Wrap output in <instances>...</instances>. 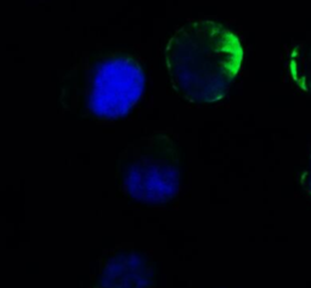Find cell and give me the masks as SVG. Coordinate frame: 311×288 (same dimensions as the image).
<instances>
[{
  "mask_svg": "<svg viewBox=\"0 0 311 288\" xmlns=\"http://www.w3.org/2000/svg\"><path fill=\"white\" fill-rule=\"evenodd\" d=\"M169 80L180 98L194 104L224 98L238 74L243 49L222 24L197 20L182 24L164 48Z\"/></svg>",
  "mask_w": 311,
  "mask_h": 288,
  "instance_id": "cell-1",
  "label": "cell"
},
{
  "mask_svg": "<svg viewBox=\"0 0 311 288\" xmlns=\"http://www.w3.org/2000/svg\"><path fill=\"white\" fill-rule=\"evenodd\" d=\"M151 284L148 262L140 254L129 252L110 258L92 288H151Z\"/></svg>",
  "mask_w": 311,
  "mask_h": 288,
  "instance_id": "cell-4",
  "label": "cell"
},
{
  "mask_svg": "<svg viewBox=\"0 0 311 288\" xmlns=\"http://www.w3.org/2000/svg\"><path fill=\"white\" fill-rule=\"evenodd\" d=\"M299 56V48H296V49H293V52H290V58L292 60H296V58H298Z\"/></svg>",
  "mask_w": 311,
  "mask_h": 288,
  "instance_id": "cell-7",
  "label": "cell"
},
{
  "mask_svg": "<svg viewBox=\"0 0 311 288\" xmlns=\"http://www.w3.org/2000/svg\"><path fill=\"white\" fill-rule=\"evenodd\" d=\"M130 151L123 172L130 196L148 204H162L173 198L180 180L174 140L166 135H150L138 140Z\"/></svg>",
  "mask_w": 311,
  "mask_h": 288,
  "instance_id": "cell-3",
  "label": "cell"
},
{
  "mask_svg": "<svg viewBox=\"0 0 311 288\" xmlns=\"http://www.w3.org/2000/svg\"><path fill=\"white\" fill-rule=\"evenodd\" d=\"M298 86L302 88V90H304V92H308V86H306V78H305V77H302L300 79H299V82H298Z\"/></svg>",
  "mask_w": 311,
  "mask_h": 288,
  "instance_id": "cell-6",
  "label": "cell"
},
{
  "mask_svg": "<svg viewBox=\"0 0 311 288\" xmlns=\"http://www.w3.org/2000/svg\"><path fill=\"white\" fill-rule=\"evenodd\" d=\"M290 76H292L293 80L298 84L299 82V74H298V64H296V60H290Z\"/></svg>",
  "mask_w": 311,
  "mask_h": 288,
  "instance_id": "cell-5",
  "label": "cell"
},
{
  "mask_svg": "<svg viewBox=\"0 0 311 288\" xmlns=\"http://www.w3.org/2000/svg\"><path fill=\"white\" fill-rule=\"evenodd\" d=\"M145 74L134 55L117 50L92 56L84 70L83 100L92 116L120 118L140 100Z\"/></svg>",
  "mask_w": 311,
  "mask_h": 288,
  "instance_id": "cell-2",
  "label": "cell"
}]
</instances>
